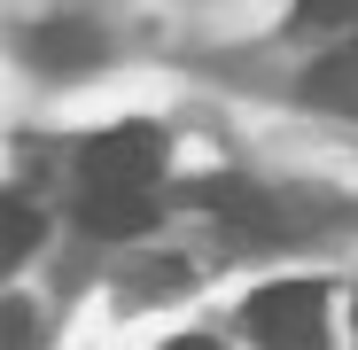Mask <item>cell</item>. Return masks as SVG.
I'll return each instance as SVG.
<instances>
[{"instance_id":"6da1fadb","label":"cell","mask_w":358,"mask_h":350,"mask_svg":"<svg viewBox=\"0 0 358 350\" xmlns=\"http://www.w3.org/2000/svg\"><path fill=\"white\" fill-rule=\"evenodd\" d=\"M257 350H327V288L320 280H273L242 304Z\"/></svg>"},{"instance_id":"7a4b0ae2","label":"cell","mask_w":358,"mask_h":350,"mask_svg":"<svg viewBox=\"0 0 358 350\" xmlns=\"http://www.w3.org/2000/svg\"><path fill=\"white\" fill-rule=\"evenodd\" d=\"M164 171V133L156 125H109L78 156V195H148Z\"/></svg>"},{"instance_id":"3957f363","label":"cell","mask_w":358,"mask_h":350,"mask_svg":"<svg viewBox=\"0 0 358 350\" xmlns=\"http://www.w3.org/2000/svg\"><path fill=\"white\" fill-rule=\"evenodd\" d=\"M195 203H203L226 233H242V242H280V233L304 226V218H288L280 195H265V187H250V180H203Z\"/></svg>"},{"instance_id":"277c9868","label":"cell","mask_w":358,"mask_h":350,"mask_svg":"<svg viewBox=\"0 0 358 350\" xmlns=\"http://www.w3.org/2000/svg\"><path fill=\"white\" fill-rule=\"evenodd\" d=\"M31 63L39 71H55V78H71V71H86V63H101V31L86 24V16H55V24H31Z\"/></svg>"},{"instance_id":"5b68a950","label":"cell","mask_w":358,"mask_h":350,"mask_svg":"<svg viewBox=\"0 0 358 350\" xmlns=\"http://www.w3.org/2000/svg\"><path fill=\"white\" fill-rule=\"evenodd\" d=\"M304 101L312 109H335V117H358V31H343L304 71Z\"/></svg>"},{"instance_id":"8992f818","label":"cell","mask_w":358,"mask_h":350,"mask_svg":"<svg viewBox=\"0 0 358 350\" xmlns=\"http://www.w3.org/2000/svg\"><path fill=\"white\" fill-rule=\"evenodd\" d=\"M156 218V195H78V226L94 242H133Z\"/></svg>"},{"instance_id":"52a82bcc","label":"cell","mask_w":358,"mask_h":350,"mask_svg":"<svg viewBox=\"0 0 358 350\" xmlns=\"http://www.w3.org/2000/svg\"><path fill=\"white\" fill-rule=\"evenodd\" d=\"M31 242H39V210L24 195H8V203H0V257H24Z\"/></svg>"},{"instance_id":"ba28073f","label":"cell","mask_w":358,"mask_h":350,"mask_svg":"<svg viewBox=\"0 0 358 350\" xmlns=\"http://www.w3.org/2000/svg\"><path fill=\"white\" fill-rule=\"evenodd\" d=\"M296 31H358V0H296Z\"/></svg>"},{"instance_id":"9c48e42d","label":"cell","mask_w":358,"mask_h":350,"mask_svg":"<svg viewBox=\"0 0 358 350\" xmlns=\"http://www.w3.org/2000/svg\"><path fill=\"white\" fill-rule=\"evenodd\" d=\"M171 350H218V342H210V335H179Z\"/></svg>"}]
</instances>
